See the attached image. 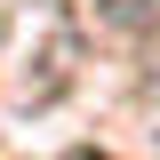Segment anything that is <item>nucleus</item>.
Instances as JSON below:
<instances>
[{
    "label": "nucleus",
    "instance_id": "obj_1",
    "mask_svg": "<svg viewBox=\"0 0 160 160\" xmlns=\"http://www.w3.org/2000/svg\"><path fill=\"white\" fill-rule=\"evenodd\" d=\"M96 16L112 32H144V24H160V0H96Z\"/></svg>",
    "mask_w": 160,
    "mask_h": 160
}]
</instances>
